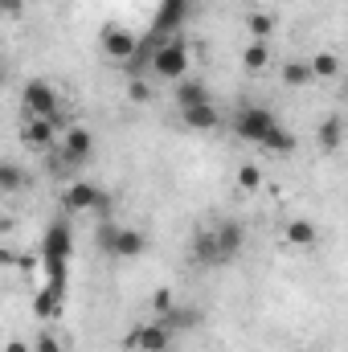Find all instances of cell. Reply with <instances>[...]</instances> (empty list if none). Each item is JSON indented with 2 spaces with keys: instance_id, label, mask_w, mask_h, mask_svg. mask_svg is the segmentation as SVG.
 <instances>
[{
  "instance_id": "1",
  "label": "cell",
  "mask_w": 348,
  "mask_h": 352,
  "mask_svg": "<svg viewBox=\"0 0 348 352\" xmlns=\"http://www.w3.org/2000/svg\"><path fill=\"white\" fill-rule=\"evenodd\" d=\"M62 209L66 213H111V197L102 188H94L90 180H70L62 188Z\"/></svg>"
},
{
  "instance_id": "2",
  "label": "cell",
  "mask_w": 348,
  "mask_h": 352,
  "mask_svg": "<svg viewBox=\"0 0 348 352\" xmlns=\"http://www.w3.org/2000/svg\"><path fill=\"white\" fill-rule=\"evenodd\" d=\"M21 107H25L29 119H54V123H58V90L50 87L45 78L25 82V90H21Z\"/></svg>"
},
{
  "instance_id": "3",
  "label": "cell",
  "mask_w": 348,
  "mask_h": 352,
  "mask_svg": "<svg viewBox=\"0 0 348 352\" xmlns=\"http://www.w3.org/2000/svg\"><path fill=\"white\" fill-rule=\"evenodd\" d=\"M274 127H279V119H274V111H266V107H242V111L234 115V131H238L242 140H250V144H262Z\"/></svg>"
},
{
  "instance_id": "4",
  "label": "cell",
  "mask_w": 348,
  "mask_h": 352,
  "mask_svg": "<svg viewBox=\"0 0 348 352\" xmlns=\"http://www.w3.org/2000/svg\"><path fill=\"white\" fill-rule=\"evenodd\" d=\"M152 70L160 74V78H188V50H184V41H164L156 54H152Z\"/></svg>"
},
{
  "instance_id": "5",
  "label": "cell",
  "mask_w": 348,
  "mask_h": 352,
  "mask_svg": "<svg viewBox=\"0 0 348 352\" xmlns=\"http://www.w3.org/2000/svg\"><path fill=\"white\" fill-rule=\"evenodd\" d=\"M127 349L135 352H168L173 349V328L160 320V324H140L127 332Z\"/></svg>"
},
{
  "instance_id": "6",
  "label": "cell",
  "mask_w": 348,
  "mask_h": 352,
  "mask_svg": "<svg viewBox=\"0 0 348 352\" xmlns=\"http://www.w3.org/2000/svg\"><path fill=\"white\" fill-rule=\"evenodd\" d=\"M98 45H102V54H107V58H115V62H127V58L135 54L140 37H135L131 29H123V25H107V29L98 33Z\"/></svg>"
},
{
  "instance_id": "7",
  "label": "cell",
  "mask_w": 348,
  "mask_h": 352,
  "mask_svg": "<svg viewBox=\"0 0 348 352\" xmlns=\"http://www.w3.org/2000/svg\"><path fill=\"white\" fill-rule=\"evenodd\" d=\"M58 148H62L66 164H78V160H90L94 156V135H90L87 127H66Z\"/></svg>"
},
{
  "instance_id": "8",
  "label": "cell",
  "mask_w": 348,
  "mask_h": 352,
  "mask_svg": "<svg viewBox=\"0 0 348 352\" xmlns=\"http://www.w3.org/2000/svg\"><path fill=\"white\" fill-rule=\"evenodd\" d=\"M213 238H217V250H221V263H234V258L242 254V246H246V230H242L238 221H221V226L213 230Z\"/></svg>"
},
{
  "instance_id": "9",
  "label": "cell",
  "mask_w": 348,
  "mask_h": 352,
  "mask_svg": "<svg viewBox=\"0 0 348 352\" xmlns=\"http://www.w3.org/2000/svg\"><path fill=\"white\" fill-rule=\"evenodd\" d=\"M180 123H184L188 131H217V127H221V111H217L213 102H201V107L180 111Z\"/></svg>"
},
{
  "instance_id": "10",
  "label": "cell",
  "mask_w": 348,
  "mask_h": 352,
  "mask_svg": "<svg viewBox=\"0 0 348 352\" xmlns=\"http://www.w3.org/2000/svg\"><path fill=\"white\" fill-rule=\"evenodd\" d=\"M25 144H29V148H41V152L54 148V144H58V123H54V119H29V123H25Z\"/></svg>"
},
{
  "instance_id": "11",
  "label": "cell",
  "mask_w": 348,
  "mask_h": 352,
  "mask_svg": "<svg viewBox=\"0 0 348 352\" xmlns=\"http://www.w3.org/2000/svg\"><path fill=\"white\" fill-rule=\"evenodd\" d=\"M345 144V119L340 115H328L320 127H316V148L320 152H336Z\"/></svg>"
},
{
  "instance_id": "12",
  "label": "cell",
  "mask_w": 348,
  "mask_h": 352,
  "mask_svg": "<svg viewBox=\"0 0 348 352\" xmlns=\"http://www.w3.org/2000/svg\"><path fill=\"white\" fill-rule=\"evenodd\" d=\"M287 242H291V246H299V250H312V246L320 242L316 221H307V217H291V221H287Z\"/></svg>"
},
{
  "instance_id": "13",
  "label": "cell",
  "mask_w": 348,
  "mask_h": 352,
  "mask_svg": "<svg viewBox=\"0 0 348 352\" xmlns=\"http://www.w3.org/2000/svg\"><path fill=\"white\" fill-rule=\"evenodd\" d=\"M201 102H213L201 78H180V82H176V107H180V111H188V107H201Z\"/></svg>"
},
{
  "instance_id": "14",
  "label": "cell",
  "mask_w": 348,
  "mask_h": 352,
  "mask_svg": "<svg viewBox=\"0 0 348 352\" xmlns=\"http://www.w3.org/2000/svg\"><path fill=\"white\" fill-rule=\"evenodd\" d=\"M45 258L54 266H62L70 258V230L66 226H50V234H45Z\"/></svg>"
},
{
  "instance_id": "15",
  "label": "cell",
  "mask_w": 348,
  "mask_h": 352,
  "mask_svg": "<svg viewBox=\"0 0 348 352\" xmlns=\"http://www.w3.org/2000/svg\"><path fill=\"white\" fill-rule=\"evenodd\" d=\"M144 246H148V242H144V234H140V230L119 226V238H115V250H111V254H115V258H140V254H144Z\"/></svg>"
},
{
  "instance_id": "16",
  "label": "cell",
  "mask_w": 348,
  "mask_h": 352,
  "mask_svg": "<svg viewBox=\"0 0 348 352\" xmlns=\"http://www.w3.org/2000/svg\"><path fill=\"white\" fill-rule=\"evenodd\" d=\"M316 82V70H312V62H287L283 66V87H291V90H303V87H312Z\"/></svg>"
},
{
  "instance_id": "17",
  "label": "cell",
  "mask_w": 348,
  "mask_h": 352,
  "mask_svg": "<svg viewBox=\"0 0 348 352\" xmlns=\"http://www.w3.org/2000/svg\"><path fill=\"white\" fill-rule=\"evenodd\" d=\"M193 258L205 266H221V250H217V238H213V230H205V234H197L193 238Z\"/></svg>"
},
{
  "instance_id": "18",
  "label": "cell",
  "mask_w": 348,
  "mask_h": 352,
  "mask_svg": "<svg viewBox=\"0 0 348 352\" xmlns=\"http://www.w3.org/2000/svg\"><path fill=\"white\" fill-rule=\"evenodd\" d=\"M242 66H246L250 74H262V70L270 66V45H266V41H250V45L242 50Z\"/></svg>"
},
{
  "instance_id": "19",
  "label": "cell",
  "mask_w": 348,
  "mask_h": 352,
  "mask_svg": "<svg viewBox=\"0 0 348 352\" xmlns=\"http://www.w3.org/2000/svg\"><path fill=\"white\" fill-rule=\"evenodd\" d=\"M262 148H266L270 156H291V152H295V135H291V131L279 123V127H274V131L262 140Z\"/></svg>"
},
{
  "instance_id": "20",
  "label": "cell",
  "mask_w": 348,
  "mask_h": 352,
  "mask_svg": "<svg viewBox=\"0 0 348 352\" xmlns=\"http://www.w3.org/2000/svg\"><path fill=\"white\" fill-rule=\"evenodd\" d=\"M312 70H316V82H320V78H340V58L328 54V50H320V54L312 58Z\"/></svg>"
},
{
  "instance_id": "21",
  "label": "cell",
  "mask_w": 348,
  "mask_h": 352,
  "mask_svg": "<svg viewBox=\"0 0 348 352\" xmlns=\"http://www.w3.org/2000/svg\"><path fill=\"white\" fill-rule=\"evenodd\" d=\"M246 29H250V41H270L274 16H270V12H250V16H246Z\"/></svg>"
},
{
  "instance_id": "22",
  "label": "cell",
  "mask_w": 348,
  "mask_h": 352,
  "mask_svg": "<svg viewBox=\"0 0 348 352\" xmlns=\"http://www.w3.org/2000/svg\"><path fill=\"white\" fill-rule=\"evenodd\" d=\"M238 188H242V192H259L262 188V168L259 164H242V168H238Z\"/></svg>"
},
{
  "instance_id": "23",
  "label": "cell",
  "mask_w": 348,
  "mask_h": 352,
  "mask_svg": "<svg viewBox=\"0 0 348 352\" xmlns=\"http://www.w3.org/2000/svg\"><path fill=\"white\" fill-rule=\"evenodd\" d=\"M21 184H25V173H21L12 160H4V164H0V188H4V192H17Z\"/></svg>"
},
{
  "instance_id": "24",
  "label": "cell",
  "mask_w": 348,
  "mask_h": 352,
  "mask_svg": "<svg viewBox=\"0 0 348 352\" xmlns=\"http://www.w3.org/2000/svg\"><path fill=\"white\" fill-rule=\"evenodd\" d=\"M164 324H168V328H193V324H201V311H184V307H173V311H168V316H164Z\"/></svg>"
},
{
  "instance_id": "25",
  "label": "cell",
  "mask_w": 348,
  "mask_h": 352,
  "mask_svg": "<svg viewBox=\"0 0 348 352\" xmlns=\"http://www.w3.org/2000/svg\"><path fill=\"white\" fill-rule=\"evenodd\" d=\"M173 307H176V295H173V291H168V287H160V291L152 295V311H156V316L164 320V316H168Z\"/></svg>"
},
{
  "instance_id": "26",
  "label": "cell",
  "mask_w": 348,
  "mask_h": 352,
  "mask_svg": "<svg viewBox=\"0 0 348 352\" xmlns=\"http://www.w3.org/2000/svg\"><path fill=\"white\" fill-rule=\"evenodd\" d=\"M115 238H119V226H111V221H102V226H98V246H102L107 254L115 250Z\"/></svg>"
},
{
  "instance_id": "27",
  "label": "cell",
  "mask_w": 348,
  "mask_h": 352,
  "mask_svg": "<svg viewBox=\"0 0 348 352\" xmlns=\"http://www.w3.org/2000/svg\"><path fill=\"white\" fill-rule=\"evenodd\" d=\"M33 352H66V344H62L58 336H50V332H41V336L33 340Z\"/></svg>"
},
{
  "instance_id": "28",
  "label": "cell",
  "mask_w": 348,
  "mask_h": 352,
  "mask_svg": "<svg viewBox=\"0 0 348 352\" xmlns=\"http://www.w3.org/2000/svg\"><path fill=\"white\" fill-rule=\"evenodd\" d=\"M148 94H152V90H148L144 78H131V82H127V98H131V102H148Z\"/></svg>"
},
{
  "instance_id": "29",
  "label": "cell",
  "mask_w": 348,
  "mask_h": 352,
  "mask_svg": "<svg viewBox=\"0 0 348 352\" xmlns=\"http://www.w3.org/2000/svg\"><path fill=\"white\" fill-rule=\"evenodd\" d=\"M4 352H33V344H29V340H8Z\"/></svg>"
},
{
  "instance_id": "30",
  "label": "cell",
  "mask_w": 348,
  "mask_h": 352,
  "mask_svg": "<svg viewBox=\"0 0 348 352\" xmlns=\"http://www.w3.org/2000/svg\"><path fill=\"white\" fill-rule=\"evenodd\" d=\"M0 8H4L8 16H17V12H21V0H0Z\"/></svg>"
},
{
  "instance_id": "31",
  "label": "cell",
  "mask_w": 348,
  "mask_h": 352,
  "mask_svg": "<svg viewBox=\"0 0 348 352\" xmlns=\"http://www.w3.org/2000/svg\"><path fill=\"white\" fill-rule=\"evenodd\" d=\"M345 98H348V78H345Z\"/></svg>"
}]
</instances>
